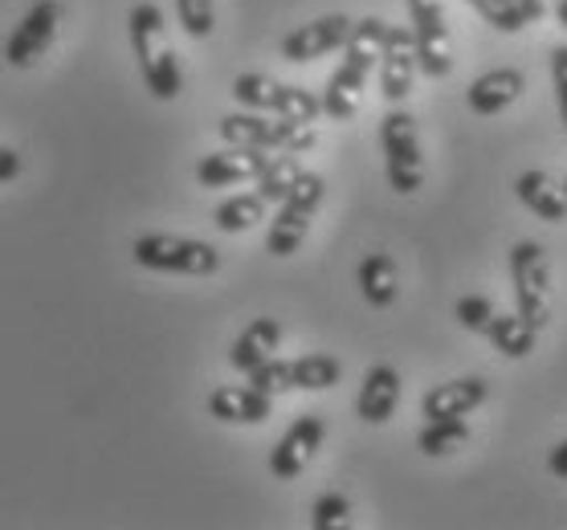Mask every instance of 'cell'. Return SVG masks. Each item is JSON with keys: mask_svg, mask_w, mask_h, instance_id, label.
Returning <instances> with one entry per match:
<instances>
[{"mask_svg": "<svg viewBox=\"0 0 567 530\" xmlns=\"http://www.w3.org/2000/svg\"><path fill=\"white\" fill-rule=\"evenodd\" d=\"M384 33H388V21L380 17H363L355 21L343 41V62L339 70L331 74L327 82V91H322V115H331L336 123H348V118L360 115V103H363V86L372 79V65L380 62V45H384Z\"/></svg>", "mask_w": 567, "mask_h": 530, "instance_id": "obj_1", "label": "cell"}, {"mask_svg": "<svg viewBox=\"0 0 567 530\" xmlns=\"http://www.w3.org/2000/svg\"><path fill=\"white\" fill-rule=\"evenodd\" d=\"M127 33H131V50L140 58L143 82L152 98L159 103H172L181 94L184 79H181V65H176V50L168 41V25H164V13L155 4H135L127 13Z\"/></svg>", "mask_w": 567, "mask_h": 530, "instance_id": "obj_2", "label": "cell"}, {"mask_svg": "<svg viewBox=\"0 0 567 530\" xmlns=\"http://www.w3.org/2000/svg\"><path fill=\"white\" fill-rule=\"evenodd\" d=\"M380 147H384L388 184L400 196L421 193V184H425V152H421L416 118L404 106H392L384 115V123H380Z\"/></svg>", "mask_w": 567, "mask_h": 530, "instance_id": "obj_3", "label": "cell"}, {"mask_svg": "<svg viewBox=\"0 0 567 530\" xmlns=\"http://www.w3.org/2000/svg\"><path fill=\"white\" fill-rule=\"evenodd\" d=\"M220 139L225 143H241V147H261V152H290V156H302L310 152L319 135H315V123H295V118H266L261 111H246V115H225L217 123Z\"/></svg>", "mask_w": 567, "mask_h": 530, "instance_id": "obj_4", "label": "cell"}, {"mask_svg": "<svg viewBox=\"0 0 567 530\" xmlns=\"http://www.w3.org/2000/svg\"><path fill=\"white\" fill-rule=\"evenodd\" d=\"M131 258L140 261L143 270L155 273H184V278H208L220 270V253L208 241H193V237L176 233H143L131 241Z\"/></svg>", "mask_w": 567, "mask_h": 530, "instance_id": "obj_5", "label": "cell"}, {"mask_svg": "<svg viewBox=\"0 0 567 530\" xmlns=\"http://www.w3.org/2000/svg\"><path fill=\"white\" fill-rule=\"evenodd\" d=\"M511 282H515L518 314L535 331H543L555 314V285H551V261H547V249L539 241H518L511 249Z\"/></svg>", "mask_w": 567, "mask_h": 530, "instance_id": "obj_6", "label": "cell"}, {"mask_svg": "<svg viewBox=\"0 0 567 530\" xmlns=\"http://www.w3.org/2000/svg\"><path fill=\"white\" fill-rule=\"evenodd\" d=\"M322 196H327V180L302 168L295 188L278 200V217H274L270 233H266V249H270L274 258H290V253H298V246H302L310 233V220H315V212H319Z\"/></svg>", "mask_w": 567, "mask_h": 530, "instance_id": "obj_7", "label": "cell"}, {"mask_svg": "<svg viewBox=\"0 0 567 530\" xmlns=\"http://www.w3.org/2000/svg\"><path fill=\"white\" fill-rule=\"evenodd\" d=\"M233 98L246 111L295 118V123H315L322 115L319 94L302 91V86H286V82L270 79V74H237L233 79Z\"/></svg>", "mask_w": 567, "mask_h": 530, "instance_id": "obj_8", "label": "cell"}, {"mask_svg": "<svg viewBox=\"0 0 567 530\" xmlns=\"http://www.w3.org/2000/svg\"><path fill=\"white\" fill-rule=\"evenodd\" d=\"M413 13V45H416V70L425 79H450L453 70V33L445 21L441 0H409Z\"/></svg>", "mask_w": 567, "mask_h": 530, "instance_id": "obj_9", "label": "cell"}, {"mask_svg": "<svg viewBox=\"0 0 567 530\" xmlns=\"http://www.w3.org/2000/svg\"><path fill=\"white\" fill-rule=\"evenodd\" d=\"M58 29H62V4H58V0H38V4L17 21L13 38L4 45V62L13 65V70L38 65V58L50 50L53 38H58Z\"/></svg>", "mask_w": 567, "mask_h": 530, "instance_id": "obj_10", "label": "cell"}, {"mask_svg": "<svg viewBox=\"0 0 567 530\" xmlns=\"http://www.w3.org/2000/svg\"><path fill=\"white\" fill-rule=\"evenodd\" d=\"M380 94L388 98V106H400L409 94H413L416 82V45H413V29L404 25H388L384 45H380Z\"/></svg>", "mask_w": 567, "mask_h": 530, "instance_id": "obj_11", "label": "cell"}, {"mask_svg": "<svg viewBox=\"0 0 567 530\" xmlns=\"http://www.w3.org/2000/svg\"><path fill=\"white\" fill-rule=\"evenodd\" d=\"M322 437H327V420L315 413L307 416H298L295 425L286 428L282 440L274 445L270 453V474L278 481H295L302 469L315 461V453L322 449Z\"/></svg>", "mask_w": 567, "mask_h": 530, "instance_id": "obj_12", "label": "cell"}, {"mask_svg": "<svg viewBox=\"0 0 567 530\" xmlns=\"http://www.w3.org/2000/svg\"><path fill=\"white\" fill-rule=\"evenodd\" d=\"M266 164H270V152L229 143L225 152H213V156H205L200 164H196V184H200V188H233V184H249V180H258Z\"/></svg>", "mask_w": 567, "mask_h": 530, "instance_id": "obj_13", "label": "cell"}, {"mask_svg": "<svg viewBox=\"0 0 567 530\" xmlns=\"http://www.w3.org/2000/svg\"><path fill=\"white\" fill-rule=\"evenodd\" d=\"M351 25H355V21L343 17V13L315 17L310 25H298L295 33H286L282 58L286 62H315V58H327L331 50H343Z\"/></svg>", "mask_w": 567, "mask_h": 530, "instance_id": "obj_14", "label": "cell"}, {"mask_svg": "<svg viewBox=\"0 0 567 530\" xmlns=\"http://www.w3.org/2000/svg\"><path fill=\"white\" fill-rule=\"evenodd\" d=\"M486 401H491V384H486L482 375H462V380H450V384L429 388L425 396H421V416H429V420L470 416Z\"/></svg>", "mask_w": 567, "mask_h": 530, "instance_id": "obj_15", "label": "cell"}, {"mask_svg": "<svg viewBox=\"0 0 567 530\" xmlns=\"http://www.w3.org/2000/svg\"><path fill=\"white\" fill-rule=\"evenodd\" d=\"M527 91V79H523V70L515 65H503V70H491V74H482V79L470 82V91H465V103L470 111L482 118L491 115H503L506 106H515Z\"/></svg>", "mask_w": 567, "mask_h": 530, "instance_id": "obj_16", "label": "cell"}, {"mask_svg": "<svg viewBox=\"0 0 567 530\" xmlns=\"http://www.w3.org/2000/svg\"><path fill=\"white\" fill-rule=\"evenodd\" d=\"M274 413V396L258 392L254 384L241 388V384H220L213 396H208V416L220 420V425H261L270 420Z\"/></svg>", "mask_w": 567, "mask_h": 530, "instance_id": "obj_17", "label": "cell"}, {"mask_svg": "<svg viewBox=\"0 0 567 530\" xmlns=\"http://www.w3.org/2000/svg\"><path fill=\"white\" fill-rule=\"evenodd\" d=\"M400 404V372L392 363H375L363 375V388L355 396V416L363 425H388Z\"/></svg>", "mask_w": 567, "mask_h": 530, "instance_id": "obj_18", "label": "cell"}, {"mask_svg": "<svg viewBox=\"0 0 567 530\" xmlns=\"http://www.w3.org/2000/svg\"><path fill=\"white\" fill-rule=\"evenodd\" d=\"M515 193L523 200V208H530L547 225H564L567 220V196L564 184L555 180L551 172H523L515 180Z\"/></svg>", "mask_w": 567, "mask_h": 530, "instance_id": "obj_19", "label": "cell"}, {"mask_svg": "<svg viewBox=\"0 0 567 530\" xmlns=\"http://www.w3.org/2000/svg\"><path fill=\"white\" fill-rule=\"evenodd\" d=\"M282 343V323L278 319H254V323L237 335V343L229 347V363L237 372H254L258 363H266Z\"/></svg>", "mask_w": 567, "mask_h": 530, "instance_id": "obj_20", "label": "cell"}, {"mask_svg": "<svg viewBox=\"0 0 567 530\" xmlns=\"http://www.w3.org/2000/svg\"><path fill=\"white\" fill-rule=\"evenodd\" d=\"M360 294L375 311H384V306L396 302L400 273H396V261L388 258V253H368V258L360 261Z\"/></svg>", "mask_w": 567, "mask_h": 530, "instance_id": "obj_21", "label": "cell"}, {"mask_svg": "<svg viewBox=\"0 0 567 530\" xmlns=\"http://www.w3.org/2000/svg\"><path fill=\"white\" fill-rule=\"evenodd\" d=\"M482 335L491 339L506 360H527L530 351H535V339H539V331H535L523 314H494L491 326H486Z\"/></svg>", "mask_w": 567, "mask_h": 530, "instance_id": "obj_22", "label": "cell"}, {"mask_svg": "<svg viewBox=\"0 0 567 530\" xmlns=\"http://www.w3.org/2000/svg\"><path fill=\"white\" fill-rule=\"evenodd\" d=\"M266 200L258 193H241V196H229V200H220L217 212H213V225H217L220 233H249L258 220H266Z\"/></svg>", "mask_w": 567, "mask_h": 530, "instance_id": "obj_23", "label": "cell"}, {"mask_svg": "<svg viewBox=\"0 0 567 530\" xmlns=\"http://www.w3.org/2000/svg\"><path fill=\"white\" fill-rule=\"evenodd\" d=\"M290 380H295V392H327L343 380V363L336 355H302V360H290Z\"/></svg>", "mask_w": 567, "mask_h": 530, "instance_id": "obj_24", "label": "cell"}, {"mask_svg": "<svg viewBox=\"0 0 567 530\" xmlns=\"http://www.w3.org/2000/svg\"><path fill=\"white\" fill-rule=\"evenodd\" d=\"M465 440H470V425H465V416H445V420H429V425L421 428L416 445H421L425 457H445V453L462 449Z\"/></svg>", "mask_w": 567, "mask_h": 530, "instance_id": "obj_25", "label": "cell"}, {"mask_svg": "<svg viewBox=\"0 0 567 530\" xmlns=\"http://www.w3.org/2000/svg\"><path fill=\"white\" fill-rule=\"evenodd\" d=\"M298 176H302V164H298V156L282 152V156H270V164L261 168V176L254 184H258V196L266 200V205H278V200L295 188Z\"/></svg>", "mask_w": 567, "mask_h": 530, "instance_id": "obj_26", "label": "cell"}, {"mask_svg": "<svg viewBox=\"0 0 567 530\" xmlns=\"http://www.w3.org/2000/svg\"><path fill=\"white\" fill-rule=\"evenodd\" d=\"M465 4L477 9V17L498 29V33H523L527 29V17H523L518 0H465Z\"/></svg>", "mask_w": 567, "mask_h": 530, "instance_id": "obj_27", "label": "cell"}, {"mask_svg": "<svg viewBox=\"0 0 567 530\" xmlns=\"http://www.w3.org/2000/svg\"><path fill=\"white\" fill-rule=\"evenodd\" d=\"M249 384L266 396H282V392H295V380H290V360H278L270 355L266 363H258L254 372H249Z\"/></svg>", "mask_w": 567, "mask_h": 530, "instance_id": "obj_28", "label": "cell"}, {"mask_svg": "<svg viewBox=\"0 0 567 530\" xmlns=\"http://www.w3.org/2000/svg\"><path fill=\"white\" fill-rule=\"evenodd\" d=\"M176 13H181V25L188 38L205 41L217 25V9H213V0H176Z\"/></svg>", "mask_w": 567, "mask_h": 530, "instance_id": "obj_29", "label": "cell"}, {"mask_svg": "<svg viewBox=\"0 0 567 530\" xmlns=\"http://www.w3.org/2000/svg\"><path fill=\"white\" fill-rule=\"evenodd\" d=\"M453 314H457V323H462L465 331L482 335V331L491 326L494 314H498V306H494V298H486V294H465V298H457Z\"/></svg>", "mask_w": 567, "mask_h": 530, "instance_id": "obj_30", "label": "cell"}, {"mask_svg": "<svg viewBox=\"0 0 567 530\" xmlns=\"http://www.w3.org/2000/svg\"><path fill=\"white\" fill-rule=\"evenodd\" d=\"M351 522V502L343 493H322L315 510H310V527L315 530H339Z\"/></svg>", "mask_w": 567, "mask_h": 530, "instance_id": "obj_31", "label": "cell"}, {"mask_svg": "<svg viewBox=\"0 0 567 530\" xmlns=\"http://www.w3.org/2000/svg\"><path fill=\"white\" fill-rule=\"evenodd\" d=\"M551 79H555V98H559V118L567 131V45L551 50Z\"/></svg>", "mask_w": 567, "mask_h": 530, "instance_id": "obj_32", "label": "cell"}, {"mask_svg": "<svg viewBox=\"0 0 567 530\" xmlns=\"http://www.w3.org/2000/svg\"><path fill=\"white\" fill-rule=\"evenodd\" d=\"M17 176H21V156H17L13 147H0V184L17 180Z\"/></svg>", "mask_w": 567, "mask_h": 530, "instance_id": "obj_33", "label": "cell"}, {"mask_svg": "<svg viewBox=\"0 0 567 530\" xmlns=\"http://www.w3.org/2000/svg\"><path fill=\"white\" fill-rule=\"evenodd\" d=\"M523 4V17H527V25H535V21H543V17L551 13L555 0H518Z\"/></svg>", "mask_w": 567, "mask_h": 530, "instance_id": "obj_34", "label": "cell"}, {"mask_svg": "<svg viewBox=\"0 0 567 530\" xmlns=\"http://www.w3.org/2000/svg\"><path fill=\"white\" fill-rule=\"evenodd\" d=\"M547 466H551L555 478L567 481V440H559V445H555V449H551V461H547Z\"/></svg>", "mask_w": 567, "mask_h": 530, "instance_id": "obj_35", "label": "cell"}, {"mask_svg": "<svg viewBox=\"0 0 567 530\" xmlns=\"http://www.w3.org/2000/svg\"><path fill=\"white\" fill-rule=\"evenodd\" d=\"M551 13L559 17V25L567 29V0H555V4H551Z\"/></svg>", "mask_w": 567, "mask_h": 530, "instance_id": "obj_36", "label": "cell"}, {"mask_svg": "<svg viewBox=\"0 0 567 530\" xmlns=\"http://www.w3.org/2000/svg\"><path fill=\"white\" fill-rule=\"evenodd\" d=\"M564 196H567V184H564Z\"/></svg>", "mask_w": 567, "mask_h": 530, "instance_id": "obj_37", "label": "cell"}]
</instances>
